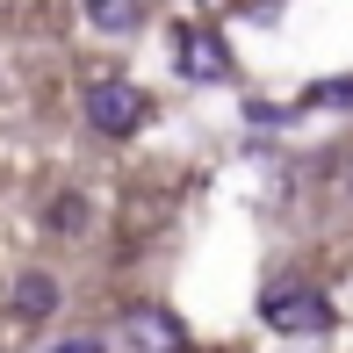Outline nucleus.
<instances>
[{
    "instance_id": "1",
    "label": "nucleus",
    "mask_w": 353,
    "mask_h": 353,
    "mask_svg": "<svg viewBox=\"0 0 353 353\" xmlns=\"http://www.w3.org/2000/svg\"><path fill=\"white\" fill-rule=\"evenodd\" d=\"M260 317L274 332H288V339H310V332H325L332 325V303L317 296V288H303V281H274L260 296Z\"/></svg>"
},
{
    "instance_id": "2",
    "label": "nucleus",
    "mask_w": 353,
    "mask_h": 353,
    "mask_svg": "<svg viewBox=\"0 0 353 353\" xmlns=\"http://www.w3.org/2000/svg\"><path fill=\"white\" fill-rule=\"evenodd\" d=\"M79 108H87V123L101 137H130L144 130V94L130 87V79H94L87 94H79Z\"/></svg>"
},
{
    "instance_id": "3",
    "label": "nucleus",
    "mask_w": 353,
    "mask_h": 353,
    "mask_svg": "<svg viewBox=\"0 0 353 353\" xmlns=\"http://www.w3.org/2000/svg\"><path fill=\"white\" fill-rule=\"evenodd\" d=\"M173 65L188 79H231V43H223L216 29H181V37H173Z\"/></svg>"
},
{
    "instance_id": "4",
    "label": "nucleus",
    "mask_w": 353,
    "mask_h": 353,
    "mask_svg": "<svg viewBox=\"0 0 353 353\" xmlns=\"http://www.w3.org/2000/svg\"><path fill=\"white\" fill-rule=\"evenodd\" d=\"M123 332H130V346H144V353H188L181 317H173V310H159V303H137V310L123 317Z\"/></svg>"
},
{
    "instance_id": "5",
    "label": "nucleus",
    "mask_w": 353,
    "mask_h": 353,
    "mask_svg": "<svg viewBox=\"0 0 353 353\" xmlns=\"http://www.w3.org/2000/svg\"><path fill=\"white\" fill-rule=\"evenodd\" d=\"M14 310L22 317H51L58 310V281L51 274H14Z\"/></svg>"
},
{
    "instance_id": "6",
    "label": "nucleus",
    "mask_w": 353,
    "mask_h": 353,
    "mask_svg": "<svg viewBox=\"0 0 353 353\" xmlns=\"http://www.w3.org/2000/svg\"><path fill=\"white\" fill-rule=\"evenodd\" d=\"M87 22L108 29V37H123V29H144V8H137V0H94Z\"/></svg>"
},
{
    "instance_id": "7",
    "label": "nucleus",
    "mask_w": 353,
    "mask_h": 353,
    "mask_svg": "<svg viewBox=\"0 0 353 353\" xmlns=\"http://www.w3.org/2000/svg\"><path fill=\"white\" fill-rule=\"evenodd\" d=\"M310 101H317V108H353V72H339V79H317V87H310Z\"/></svg>"
},
{
    "instance_id": "8",
    "label": "nucleus",
    "mask_w": 353,
    "mask_h": 353,
    "mask_svg": "<svg viewBox=\"0 0 353 353\" xmlns=\"http://www.w3.org/2000/svg\"><path fill=\"white\" fill-rule=\"evenodd\" d=\"M87 223V195H58L51 202V231H79Z\"/></svg>"
},
{
    "instance_id": "9",
    "label": "nucleus",
    "mask_w": 353,
    "mask_h": 353,
    "mask_svg": "<svg viewBox=\"0 0 353 353\" xmlns=\"http://www.w3.org/2000/svg\"><path fill=\"white\" fill-rule=\"evenodd\" d=\"M51 353H108L101 339H65V346H51Z\"/></svg>"
},
{
    "instance_id": "10",
    "label": "nucleus",
    "mask_w": 353,
    "mask_h": 353,
    "mask_svg": "<svg viewBox=\"0 0 353 353\" xmlns=\"http://www.w3.org/2000/svg\"><path fill=\"white\" fill-rule=\"evenodd\" d=\"M339 181H346V195H353V152H346V166H339Z\"/></svg>"
}]
</instances>
